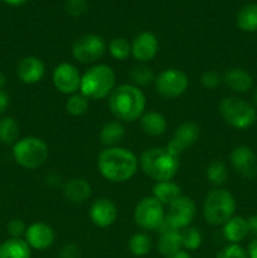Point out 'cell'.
<instances>
[{
  "instance_id": "cell-1",
  "label": "cell",
  "mask_w": 257,
  "mask_h": 258,
  "mask_svg": "<svg viewBox=\"0 0 257 258\" xmlns=\"http://www.w3.org/2000/svg\"><path fill=\"white\" fill-rule=\"evenodd\" d=\"M139 160L131 150L120 146L106 148L97 158L101 175L111 183H125L136 174Z\"/></svg>"
},
{
  "instance_id": "cell-2",
  "label": "cell",
  "mask_w": 257,
  "mask_h": 258,
  "mask_svg": "<svg viewBox=\"0 0 257 258\" xmlns=\"http://www.w3.org/2000/svg\"><path fill=\"white\" fill-rule=\"evenodd\" d=\"M145 95L135 85L117 86L108 97L111 112L123 122H134L140 118L145 111Z\"/></svg>"
},
{
  "instance_id": "cell-3",
  "label": "cell",
  "mask_w": 257,
  "mask_h": 258,
  "mask_svg": "<svg viewBox=\"0 0 257 258\" xmlns=\"http://www.w3.org/2000/svg\"><path fill=\"white\" fill-rule=\"evenodd\" d=\"M141 170L145 175L159 181L171 180L176 175L179 169V155L174 154L168 148L146 149L139 160Z\"/></svg>"
},
{
  "instance_id": "cell-4",
  "label": "cell",
  "mask_w": 257,
  "mask_h": 258,
  "mask_svg": "<svg viewBox=\"0 0 257 258\" xmlns=\"http://www.w3.org/2000/svg\"><path fill=\"white\" fill-rule=\"evenodd\" d=\"M116 75L107 64H95L81 78L80 90L88 100H102L115 90Z\"/></svg>"
},
{
  "instance_id": "cell-5",
  "label": "cell",
  "mask_w": 257,
  "mask_h": 258,
  "mask_svg": "<svg viewBox=\"0 0 257 258\" xmlns=\"http://www.w3.org/2000/svg\"><path fill=\"white\" fill-rule=\"evenodd\" d=\"M236 201L226 189H213L207 194L203 203V216L211 226H222L233 217Z\"/></svg>"
},
{
  "instance_id": "cell-6",
  "label": "cell",
  "mask_w": 257,
  "mask_h": 258,
  "mask_svg": "<svg viewBox=\"0 0 257 258\" xmlns=\"http://www.w3.org/2000/svg\"><path fill=\"white\" fill-rule=\"evenodd\" d=\"M49 155L48 145L39 138L28 136L18 140L13 146V156L18 165L28 170L40 168Z\"/></svg>"
},
{
  "instance_id": "cell-7",
  "label": "cell",
  "mask_w": 257,
  "mask_h": 258,
  "mask_svg": "<svg viewBox=\"0 0 257 258\" xmlns=\"http://www.w3.org/2000/svg\"><path fill=\"white\" fill-rule=\"evenodd\" d=\"M219 112L224 122L237 130L251 127L257 120V111L253 105L238 97L223 98L219 105Z\"/></svg>"
},
{
  "instance_id": "cell-8",
  "label": "cell",
  "mask_w": 257,
  "mask_h": 258,
  "mask_svg": "<svg viewBox=\"0 0 257 258\" xmlns=\"http://www.w3.org/2000/svg\"><path fill=\"white\" fill-rule=\"evenodd\" d=\"M196 216V203L191 198L185 196L179 197L169 206V212L165 216L164 223L159 228V233L165 231H180L188 228Z\"/></svg>"
},
{
  "instance_id": "cell-9",
  "label": "cell",
  "mask_w": 257,
  "mask_h": 258,
  "mask_svg": "<svg viewBox=\"0 0 257 258\" xmlns=\"http://www.w3.org/2000/svg\"><path fill=\"white\" fill-rule=\"evenodd\" d=\"M165 219L164 206L154 197H146L136 204L134 221L145 231H159Z\"/></svg>"
},
{
  "instance_id": "cell-10",
  "label": "cell",
  "mask_w": 257,
  "mask_h": 258,
  "mask_svg": "<svg viewBox=\"0 0 257 258\" xmlns=\"http://www.w3.org/2000/svg\"><path fill=\"white\" fill-rule=\"evenodd\" d=\"M155 90L161 97L176 98L183 95L189 85V80L185 73L176 68H169L163 71L155 77Z\"/></svg>"
},
{
  "instance_id": "cell-11",
  "label": "cell",
  "mask_w": 257,
  "mask_h": 258,
  "mask_svg": "<svg viewBox=\"0 0 257 258\" xmlns=\"http://www.w3.org/2000/svg\"><path fill=\"white\" fill-rule=\"evenodd\" d=\"M106 50L105 40L96 34H86L75 40L72 47V55L77 62L91 64L103 57Z\"/></svg>"
},
{
  "instance_id": "cell-12",
  "label": "cell",
  "mask_w": 257,
  "mask_h": 258,
  "mask_svg": "<svg viewBox=\"0 0 257 258\" xmlns=\"http://www.w3.org/2000/svg\"><path fill=\"white\" fill-rule=\"evenodd\" d=\"M80 71L71 63H60L54 68L52 81L54 87L65 95H73L80 90L81 86Z\"/></svg>"
},
{
  "instance_id": "cell-13",
  "label": "cell",
  "mask_w": 257,
  "mask_h": 258,
  "mask_svg": "<svg viewBox=\"0 0 257 258\" xmlns=\"http://www.w3.org/2000/svg\"><path fill=\"white\" fill-rule=\"evenodd\" d=\"M201 135V128L196 122L186 121L179 125L174 133L173 138L169 141L166 148L176 155H180L184 150L193 146Z\"/></svg>"
},
{
  "instance_id": "cell-14",
  "label": "cell",
  "mask_w": 257,
  "mask_h": 258,
  "mask_svg": "<svg viewBox=\"0 0 257 258\" xmlns=\"http://www.w3.org/2000/svg\"><path fill=\"white\" fill-rule=\"evenodd\" d=\"M231 164L238 174L252 179L257 175V156L248 146H237L229 155Z\"/></svg>"
},
{
  "instance_id": "cell-15",
  "label": "cell",
  "mask_w": 257,
  "mask_h": 258,
  "mask_svg": "<svg viewBox=\"0 0 257 258\" xmlns=\"http://www.w3.org/2000/svg\"><path fill=\"white\" fill-rule=\"evenodd\" d=\"M24 236L25 242L29 244L30 248L37 249V251L48 249L49 247H52L55 239V234L52 227L42 223V222H37V223H33L27 227Z\"/></svg>"
},
{
  "instance_id": "cell-16",
  "label": "cell",
  "mask_w": 257,
  "mask_h": 258,
  "mask_svg": "<svg viewBox=\"0 0 257 258\" xmlns=\"http://www.w3.org/2000/svg\"><path fill=\"white\" fill-rule=\"evenodd\" d=\"M159 52V40L151 32H141L131 43V54L139 62L154 59Z\"/></svg>"
},
{
  "instance_id": "cell-17",
  "label": "cell",
  "mask_w": 257,
  "mask_h": 258,
  "mask_svg": "<svg viewBox=\"0 0 257 258\" xmlns=\"http://www.w3.org/2000/svg\"><path fill=\"white\" fill-rule=\"evenodd\" d=\"M90 218L95 226L100 228H107L112 226L117 219V208L110 199L100 198L93 202L91 206Z\"/></svg>"
},
{
  "instance_id": "cell-18",
  "label": "cell",
  "mask_w": 257,
  "mask_h": 258,
  "mask_svg": "<svg viewBox=\"0 0 257 258\" xmlns=\"http://www.w3.org/2000/svg\"><path fill=\"white\" fill-rule=\"evenodd\" d=\"M45 73V66L38 57L29 55L23 58L17 67L18 78L25 85H34L42 81Z\"/></svg>"
},
{
  "instance_id": "cell-19",
  "label": "cell",
  "mask_w": 257,
  "mask_h": 258,
  "mask_svg": "<svg viewBox=\"0 0 257 258\" xmlns=\"http://www.w3.org/2000/svg\"><path fill=\"white\" fill-rule=\"evenodd\" d=\"M224 83L228 86L231 90L234 92L244 93L249 91L253 86V80L252 76L247 72L246 70L239 67H232L224 72L223 78H222Z\"/></svg>"
},
{
  "instance_id": "cell-20",
  "label": "cell",
  "mask_w": 257,
  "mask_h": 258,
  "mask_svg": "<svg viewBox=\"0 0 257 258\" xmlns=\"http://www.w3.org/2000/svg\"><path fill=\"white\" fill-rule=\"evenodd\" d=\"M92 189L88 181L81 178L70 179L67 183L63 185V196L68 202L75 204L83 203L91 197Z\"/></svg>"
},
{
  "instance_id": "cell-21",
  "label": "cell",
  "mask_w": 257,
  "mask_h": 258,
  "mask_svg": "<svg viewBox=\"0 0 257 258\" xmlns=\"http://www.w3.org/2000/svg\"><path fill=\"white\" fill-rule=\"evenodd\" d=\"M140 126L149 136H161L168 128V122L164 115L156 111H149L140 117Z\"/></svg>"
},
{
  "instance_id": "cell-22",
  "label": "cell",
  "mask_w": 257,
  "mask_h": 258,
  "mask_svg": "<svg viewBox=\"0 0 257 258\" xmlns=\"http://www.w3.org/2000/svg\"><path fill=\"white\" fill-rule=\"evenodd\" d=\"M0 258H32V248L22 238H9L0 244Z\"/></svg>"
},
{
  "instance_id": "cell-23",
  "label": "cell",
  "mask_w": 257,
  "mask_h": 258,
  "mask_svg": "<svg viewBox=\"0 0 257 258\" xmlns=\"http://www.w3.org/2000/svg\"><path fill=\"white\" fill-rule=\"evenodd\" d=\"M159 234L160 236H159L158 243H156V248H158L159 253L163 254L164 257H168L170 254L183 249L181 234L179 231L171 229V231L161 232Z\"/></svg>"
},
{
  "instance_id": "cell-24",
  "label": "cell",
  "mask_w": 257,
  "mask_h": 258,
  "mask_svg": "<svg viewBox=\"0 0 257 258\" xmlns=\"http://www.w3.org/2000/svg\"><path fill=\"white\" fill-rule=\"evenodd\" d=\"M125 127L118 121H108L100 131V141L107 148H115L125 138Z\"/></svg>"
},
{
  "instance_id": "cell-25",
  "label": "cell",
  "mask_w": 257,
  "mask_h": 258,
  "mask_svg": "<svg viewBox=\"0 0 257 258\" xmlns=\"http://www.w3.org/2000/svg\"><path fill=\"white\" fill-rule=\"evenodd\" d=\"M223 226V236L229 243H239L248 236L247 221L242 217H232Z\"/></svg>"
},
{
  "instance_id": "cell-26",
  "label": "cell",
  "mask_w": 257,
  "mask_h": 258,
  "mask_svg": "<svg viewBox=\"0 0 257 258\" xmlns=\"http://www.w3.org/2000/svg\"><path fill=\"white\" fill-rule=\"evenodd\" d=\"M153 197L161 204L170 206L174 201L181 197V189L174 181H159L153 186Z\"/></svg>"
},
{
  "instance_id": "cell-27",
  "label": "cell",
  "mask_w": 257,
  "mask_h": 258,
  "mask_svg": "<svg viewBox=\"0 0 257 258\" xmlns=\"http://www.w3.org/2000/svg\"><path fill=\"white\" fill-rule=\"evenodd\" d=\"M236 23L243 32H257V3L244 5L237 14Z\"/></svg>"
},
{
  "instance_id": "cell-28",
  "label": "cell",
  "mask_w": 257,
  "mask_h": 258,
  "mask_svg": "<svg viewBox=\"0 0 257 258\" xmlns=\"http://www.w3.org/2000/svg\"><path fill=\"white\" fill-rule=\"evenodd\" d=\"M19 123L13 117L0 118V143L14 145L19 139Z\"/></svg>"
},
{
  "instance_id": "cell-29",
  "label": "cell",
  "mask_w": 257,
  "mask_h": 258,
  "mask_svg": "<svg viewBox=\"0 0 257 258\" xmlns=\"http://www.w3.org/2000/svg\"><path fill=\"white\" fill-rule=\"evenodd\" d=\"M128 251L136 257H144L150 253L153 248V241L146 233H135L128 239Z\"/></svg>"
},
{
  "instance_id": "cell-30",
  "label": "cell",
  "mask_w": 257,
  "mask_h": 258,
  "mask_svg": "<svg viewBox=\"0 0 257 258\" xmlns=\"http://www.w3.org/2000/svg\"><path fill=\"white\" fill-rule=\"evenodd\" d=\"M206 176L209 183L219 186L226 183L227 179H228V169H227L226 164L216 160L208 165L206 170Z\"/></svg>"
},
{
  "instance_id": "cell-31",
  "label": "cell",
  "mask_w": 257,
  "mask_h": 258,
  "mask_svg": "<svg viewBox=\"0 0 257 258\" xmlns=\"http://www.w3.org/2000/svg\"><path fill=\"white\" fill-rule=\"evenodd\" d=\"M66 110L72 116H81L88 110V98L82 93H73L67 100Z\"/></svg>"
},
{
  "instance_id": "cell-32",
  "label": "cell",
  "mask_w": 257,
  "mask_h": 258,
  "mask_svg": "<svg viewBox=\"0 0 257 258\" xmlns=\"http://www.w3.org/2000/svg\"><path fill=\"white\" fill-rule=\"evenodd\" d=\"M131 80L135 83V86H148L155 81L153 70L145 64H139L133 68L131 71Z\"/></svg>"
},
{
  "instance_id": "cell-33",
  "label": "cell",
  "mask_w": 257,
  "mask_h": 258,
  "mask_svg": "<svg viewBox=\"0 0 257 258\" xmlns=\"http://www.w3.org/2000/svg\"><path fill=\"white\" fill-rule=\"evenodd\" d=\"M108 50L115 59L125 60L131 54V44L125 38H115L110 42Z\"/></svg>"
},
{
  "instance_id": "cell-34",
  "label": "cell",
  "mask_w": 257,
  "mask_h": 258,
  "mask_svg": "<svg viewBox=\"0 0 257 258\" xmlns=\"http://www.w3.org/2000/svg\"><path fill=\"white\" fill-rule=\"evenodd\" d=\"M181 234V243H183V248L186 251H196L201 247L202 244V233L197 228L193 227H188L180 232Z\"/></svg>"
},
{
  "instance_id": "cell-35",
  "label": "cell",
  "mask_w": 257,
  "mask_h": 258,
  "mask_svg": "<svg viewBox=\"0 0 257 258\" xmlns=\"http://www.w3.org/2000/svg\"><path fill=\"white\" fill-rule=\"evenodd\" d=\"M216 258H248L247 251L238 243H231L217 253Z\"/></svg>"
},
{
  "instance_id": "cell-36",
  "label": "cell",
  "mask_w": 257,
  "mask_h": 258,
  "mask_svg": "<svg viewBox=\"0 0 257 258\" xmlns=\"http://www.w3.org/2000/svg\"><path fill=\"white\" fill-rule=\"evenodd\" d=\"M88 0H67L66 2V12L71 17H81L87 10Z\"/></svg>"
},
{
  "instance_id": "cell-37",
  "label": "cell",
  "mask_w": 257,
  "mask_h": 258,
  "mask_svg": "<svg viewBox=\"0 0 257 258\" xmlns=\"http://www.w3.org/2000/svg\"><path fill=\"white\" fill-rule=\"evenodd\" d=\"M202 85L208 90H214L218 87L222 82V77L216 71H206L201 77Z\"/></svg>"
},
{
  "instance_id": "cell-38",
  "label": "cell",
  "mask_w": 257,
  "mask_h": 258,
  "mask_svg": "<svg viewBox=\"0 0 257 258\" xmlns=\"http://www.w3.org/2000/svg\"><path fill=\"white\" fill-rule=\"evenodd\" d=\"M7 228L8 233L10 234L12 238H22V236H24L25 231H27V226H25L24 222L18 218L9 221Z\"/></svg>"
},
{
  "instance_id": "cell-39",
  "label": "cell",
  "mask_w": 257,
  "mask_h": 258,
  "mask_svg": "<svg viewBox=\"0 0 257 258\" xmlns=\"http://www.w3.org/2000/svg\"><path fill=\"white\" fill-rule=\"evenodd\" d=\"M59 258H81V251L78 246L73 243H67L60 248Z\"/></svg>"
},
{
  "instance_id": "cell-40",
  "label": "cell",
  "mask_w": 257,
  "mask_h": 258,
  "mask_svg": "<svg viewBox=\"0 0 257 258\" xmlns=\"http://www.w3.org/2000/svg\"><path fill=\"white\" fill-rule=\"evenodd\" d=\"M9 103H10L9 95H8L4 90H0V117H2V116L4 115L5 111L8 110Z\"/></svg>"
},
{
  "instance_id": "cell-41",
  "label": "cell",
  "mask_w": 257,
  "mask_h": 258,
  "mask_svg": "<svg viewBox=\"0 0 257 258\" xmlns=\"http://www.w3.org/2000/svg\"><path fill=\"white\" fill-rule=\"evenodd\" d=\"M247 221V228H248V234L257 238V216H251Z\"/></svg>"
},
{
  "instance_id": "cell-42",
  "label": "cell",
  "mask_w": 257,
  "mask_h": 258,
  "mask_svg": "<svg viewBox=\"0 0 257 258\" xmlns=\"http://www.w3.org/2000/svg\"><path fill=\"white\" fill-rule=\"evenodd\" d=\"M247 254H248V258H257V238H254L253 241L248 244Z\"/></svg>"
},
{
  "instance_id": "cell-43",
  "label": "cell",
  "mask_w": 257,
  "mask_h": 258,
  "mask_svg": "<svg viewBox=\"0 0 257 258\" xmlns=\"http://www.w3.org/2000/svg\"><path fill=\"white\" fill-rule=\"evenodd\" d=\"M165 258H191L190 254H189L188 251H184V249H180V251L175 252V253L170 254V256Z\"/></svg>"
},
{
  "instance_id": "cell-44",
  "label": "cell",
  "mask_w": 257,
  "mask_h": 258,
  "mask_svg": "<svg viewBox=\"0 0 257 258\" xmlns=\"http://www.w3.org/2000/svg\"><path fill=\"white\" fill-rule=\"evenodd\" d=\"M4 3H7L8 5H12V7H20V5L25 4L28 0H3Z\"/></svg>"
},
{
  "instance_id": "cell-45",
  "label": "cell",
  "mask_w": 257,
  "mask_h": 258,
  "mask_svg": "<svg viewBox=\"0 0 257 258\" xmlns=\"http://www.w3.org/2000/svg\"><path fill=\"white\" fill-rule=\"evenodd\" d=\"M5 85H7V77H5L4 73L0 72V90H3Z\"/></svg>"
},
{
  "instance_id": "cell-46",
  "label": "cell",
  "mask_w": 257,
  "mask_h": 258,
  "mask_svg": "<svg viewBox=\"0 0 257 258\" xmlns=\"http://www.w3.org/2000/svg\"><path fill=\"white\" fill-rule=\"evenodd\" d=\"M253 102L257 105V88H256V91H254V93H253Z\"/></svg>"
}]
</instances>
